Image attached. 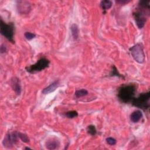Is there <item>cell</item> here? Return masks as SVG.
Instances as JSON below:
<instances>
[{
	"label": "cell",
	"instance_id": "6da1fadb",
	"mask_svg": "<svg viewBox=\"0 0 150 150\" xmlns=\"http://www.w3.org/2000/svg\"><path fill=\"white\" fill-rule=\"evenodd\" d=\"M136 91L137 86L135 84H122L118 89L117 97L120 102L129 103L134 98Z\"/></svg>",
	"mask_w": 150,
	"mask_h": 150
},
{
	"label": "cell",
	"instance_id": "7a4b0ae2",
	"mask_svg": "<svg viewBox=\"0 0 150 150\" xmlns=\"http://www.w3.org/2000/svg\"><path fill=\"white\" fill-rule=\"evenodd\" d=\"M149 98L150 92L148 91L140 94L137 97H134L131 103L132 105L145 111L149 107Z\"/></svg>",
	"mask_w": 150,
	"mask_h": 150
},
{
	"label": "cell",
	"instance_id": "3957f363",
	"mask_svg": "<svg viewBox=\"0 0 150 150\" xmlns=\"http://www.w3.org/2000/svg\"><path fill=\"white\" fill-rule=\"evenodd\" d=\"M14 32H15V25L13 22H9L6 23V22H4L2 19H1V22H0L1 34L12 43H15V40L13 39Z\"/></svg>",
	"mask_w": 150,
	"mask_h": 150
},
{
	"label": "cell",
	"instance_id": "277c9868",
	"mask_svg": "<svg viewBox=\"0 0 150 150\" xmlns=\"http://www.w3.org/2000/svg\"><path fill=\"white\" fill-rule=\"evenodd\" d=\"M149 15V9H145L138 7L133 12V16L139 29H142L146 21V17Z\"/></svg>",
	"mask_w": 150,
	"mask_h": 150
},
{
	"label": "cell",
	"instance_id": "5b68a950",
	"mask_svg": "<svg viewBox=\"0 0 150 150\" xmlns=\"http://www.w3.org/2000/svg\"><path fill=\"white\" fill-rule=\"evenodd\" d=\"M49 64L50 61L47 59L45 57H41L35 64L27 66L26 67V70L30 73H35L46 69L49 67Z\"/></svg>",
	"mask_w": 150,
	"mask_h": 150
},
{
	"label": "cell",
	"instance_id": "8992f818",
	"mask_svg": "<svg viewBox=\"0 0 150 150\" xmlns=\"http://www.w3.org/2000/svg\"><path fill=\"white\" fill-rule=\"evenodd\" d=\"M130 53L133 59L139 63H143L145 61V53L143 46L141 43H137L129 48Z\"/></svg>",
	"mask_w": 150,
	"mask_h": 150
},
{
	"label": "cell",
	"instance_id": "52a82bcc",
	"mask_svg": "<svg viewBox=\"0 0 150 150\" xmlns=\"http://www.w3.org/2000/svg\"><path fill=\"white\" fill-rule=\"evenodd\" d=\"M18 138V132L15 131L12 133H8L4 137L2 144L6 148H10L17 143Z\"/></svg>",
	"mask_w": 150,
	"mask_h": 150
},
{
	"label": "cell",
	"instance_id": "ba28073f",
	"mask_svg": "<svg viewBox=\"0 0 150 150\" xmlns=\"http://www.w3.org/2000/svg\"><path fill=\"white\" fill-rule=\"evenodd\" d=\"M16 6L18 12L21 14H28L31 10V5L30 3L25 1H16Z\"/></svg>",
	"mask_w": 150,
	"mask_h": 150
},
{
	"label": "cell",
	"instance_id": "9c48e42d",
	"mask_svg": "<svg viewBox=\"0 0 150 150\" xmlns=\"http://www.w3.org/2000/svg\"><path fill=\"white\" fill-rule=\"evenodd\" d=\"M10 84L15 93L17 95H20L21 93V85L19 79L16 77H13L10 80Z\"/></svg>",
	"mask_w": 150,
	"mask_h": 150
},
{
	"label": "cell",
	"instance_id": "30bf717a",
	"mask_svg": "<svg viewBox=\"0 0 150 150\" xmlns=\"http://www.w3.org/2000/svg\"><path fill=\"white\" fill-rule=\"evenodd\" d=\"M60 145L59 141L56 138H50L47 139L45 143L46 148L50 150L58 148Z\"/></svg>",
	"mask_w": 150,
	"mask_h": 150
},
{
	"label": "cell",
	"instance_id": "8fae6325",
	"mask_svg": "<svg viewBox=\"0 0 150 150\" xmlns=\"http://www.w3.org/2000/svg\"><path fill=\"white\" fill-rule=\"evenodd\" d=\"M59 86V80H57L51 83L49 86L43 89L42 93L43 94H47L50 93L54 91Z\"/></svg>",
	"mask_w": 150,
	"mask_h": 150
},
{
	"label": "cell",
	"instance_id": "7c38bea8",
	"mask_svg": "<svg viewBox=\"0 0 150 150\" xmlns=\"http://www.w3.org/2000/svg\"><path fill=\"white\" fill-rule=\"evenodd\" d=\"M142 117V113L140 110H135L130 115V120L134 122H138Z\"/></svg>",
	"mask_w": 150,
	"mask_h": 150
},
{
	"label": "cell",
	"instance_id": "4fadbf2b",
	"mask_svg": "<svg viewBox=\"0 0 150 150\" xmlns=\"http://www.w3.org/2000/svg\"><path fill=\"white\" fill-rule=\"evenodd\" d=\"M70 30L73 39L77 40L79 38V29L78 26L76 23L72 24L70 27Z\"/></svg>",
	"mask_w": 150,
	"mask_h": 150
},
{
	"label": "cell",
	"instance_id": "5bb4252c",
	"mask_svg": "<svg viewBox=\"0 0 150 150\" xmlns=\"http://www.w3.org/2000/svg\"><path fill=\"white\" fill-rule=\"evenodd\" d=\"M112 2L111 1H110V0L102 1L100 4V7L104 11H105L106 10L109 9L112 6Z\"/></svg>",
	"mask_w": 150,
	"mask_h": 150
},
{
	"label": "cell",
	"instance_id": "9a60e30c",
	"mask_svg": "<svg viewBox=\"0 0 150 150\" xmlns=\"http://www.w3.org/2000/svg\"><path fill=\"white\" fill-rule=\"evenodd\" d=\"M149 0H141L138 2V7L145 9H149Z\"/></svg>",
	"mask_w": 150,
	"mask_h": 150
},
{
	"label": "cell",
	"instance_id": "2e32d148",
	"mask_svg": "<svg viewBox=\"0 0 150 150\" xmlns=\"http://www.w3.org/2000/svg\"><path fill=\"white\" fill-rule=\"evenodd\" d=\"M110 76H117V77H120L122 79H124V76L121 75V74H120L117 69L116 68V67L114 65H113L112 66V69L110 73Z\"/></svg>",
	"mask_w": 150,
	"mask_h": 150
},
{
	"label": "cell",
	"instance_id": "e0dca14e",
	"mask_svg": "<svg viewBox=\"0 0 150 150\" xmlns=\"http://www.w3.org/2000/svg\"><path fill=\"white\" fill-rule=\"evenodd\" d=\"M88 91L87 90H86V89H81V90H76L74 93L75 96L77 98L79 97H84L86 96L88 94Z\"/></svg>",
	"mask_w": 150,
	"mask_h": 150
},
{
	"label": "cell",
	"instance_id": "ac0fdd59",
	"mask_svg": "<svg viewBox=\"0 0 150 150\" xmlns=\"http://www.w3.org/2000/svg\"><path fill=\"white\" fill-rule=\"evenodd\" d=\"M87 132L88 134H90L92 136H94L96 134L97 130H96V128L94 125H90L87 126Z\"/></svg>",
	"mask_w": 150,
	"mask_h": 150
},
{
	"label": "cell",
	"instance_id": "d6986e66",
	"mask_svg": "<svg viewBox=\"0 0 150 150\" xmlns=\"http://www.w3.org/2000/svg\"><path fill=\"white\" fill-rule=\"evenodd\" d=\"M64 115L68 118H74L78 116V112L76 111H69L64 114Z\"/></svg>",
	"mask_w": 150,
	"mask_h": 150
},
{
	"label": "cell",
	"instance_id": "ffe728a7",
	"mask_svg": "<svg viewBox=\"0 0 150 150\" xmlns=\"http://www.w3.org/2000/svg\"><path fill=\"white\" fill-rule=\"evenodd\" d=\"M18 137L22 140V141H23V142H24L25 143H28L30 141L29 138H28L27 135H26L25 134L18 132Z\"/></svg>",
	"mask_w": 150,
	"mask_h": 150
},
{
	"label": "cell",
	"instance_id": "44dd1931",
	"mask_svg": "<svg viewBox=\"0 0 150 150\" xmlns=\"http://www.w3.org/2000/svg\"><path fill=\"white\" fill-rule=\"evenodd\" d=\"M24 36L27 40H31V39L35 38L36 36V35L35 33L30 32H26L24 34Z\"/></svg>",
	"mask_w": 150,
	"mask_h": 150
},
{
	"label": "cell",
	"instance_id": "7402d4cb",
	"mask_svg": "<svg viewBox=\"0 0 150 150\" xmlns=\"http://www.w3.org/2000/svg\"><path fill=\"white\" fill-rule=\"evenodd\" d=\"M105 140H106L107 143L110 145H114L117 142L116 139L112 137H108L106 138Z\"/></svg>",
	"mask_w": 150,
	"mask_h": 150
},
{
	"label": "cell",
	"instance_id": "603a6c76",
	"mask_svg": "<svg viewBox=\"0 0 150 150\" xmlns=\"http://www.w3.org/2000/svg\"><path fill=\"white\" fill-rule=\"evenodd\" d=\"M0 51H1V53H4L5 52H6L7 51V47H6V46L4 44H2L1 45L0 47Z\"/></svg>",
	"mask_w": 150,
	"mask_h": 150
},
{
	"label": "cell",
	"instance_id": "cb8c5ba5",
	"mask_svg": "<svg viewBox=\"0 0 150 150\" xmlns=\"http://www.w3.org/2000/svg\"><path fill=\"white\" fill-rule=\"evenodd\" d=\"M131 1L129 0H117V1H115V2L118 4H121V5H124V4H128Z\"/></svg>",
	"mask_w": 150,
	"mask_h": 150
},
{
	"label": "cell",
	"instance_id": "d4e9b609",
	"mask_svg": "<svg viewBox=\"0 0 150 150\" xmlns=\"http://www.w3.org/2000/svg\"><path fill=\"white\" fill-rule=\"evenodd\" d=\"M25 149H31V148H29V147H25Z\"/></svg>",
	"mask_w": 150,
	"mask_h": 150
}]
</instances>
